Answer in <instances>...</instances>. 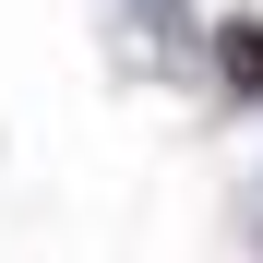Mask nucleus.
<instances>
[{
    "instance_id": "obj_1",
    "label": "nucleus",
    "mask_w": 263,
    "mask_h": 263,
    "mask_svg": "<svg viewBox=\"0 0 263 263\" xmlns=\"http://www.w3.org/2000/svg\"><path fill=\"white\" fill-rule=\"evenodd\" d=\"M203 60H215V84H228L239 108H263V24L251 12H215L203 24Z\"/></svg>"
}]
</instances>
